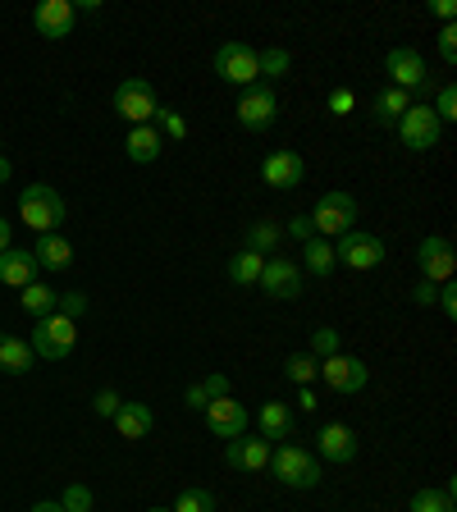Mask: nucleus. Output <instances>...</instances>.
Segmentation results:
<instances>
[{"mask_svg": "<svg viewBox=\"0 0 457 512\" xmlns=\"http://www.w3.org/2000/svg\"><path fill=\"white\" fill-rule=\"evenodd\" d=\"M19 215L32 234H60L64 197L51 188V183H28V188L19 192Z\"/></svg>", "mask_w": 457, "mask_h": 512, "instance_id": "nucleus-1", "label": "nucleus"}, {"mask_svg": "<svg viewBox=\"0 0 457 512\" xmlns=\"http://www.w3.org/2000/svg\"><path fill=\"white\" fill-rule=\"evenodd\" d=\"M307 220H311V229H316V238H343L348 229H357V197L343 188L325 192Z\"/></svg>", "mask_w": 457, "mask_h": 512, "instance_id": "nucleus-2", "label": "nucleus"}, {"mask_svg": "<svg viewBox=\"0 0 457 512\" xmlns=\"http://www.w3.org/2000/svg\"><path fill=\"white\" fill-rule=\"evenodd\" d=\"M78 343V325L69 316H60V311H51V316L37 320V330H32V357H42V362H64L69 352H74Z\"/></svg>", "mask_w": 457, "mask_h": 512, "instance_id": "nucleus-3", "label": "nucleus"}, {"mask_svg": "<svg viewBox=\"0 0 457 512\" xmlns=\"http://www.w3.org/2000/svg\"><path fill=\"white\" fill-rule=\"evenodd\" d=\"M270 471H275L279 485H288V490H316L320 485L316 453H307V448H298V444H279L275 453H270Z\"/></svg>", "mask_w": 457, "mask_h": 512, "instance_id": "nucleus-4", "label": "nucleus"}, {"mask_svg": "<svg viewBox=\"0 0 457 512\" xmlns=\"http://www.w3.org/2000/svg\"><path fill=\"white\" fill-rule=\"evenodd\" d=\"M215 74L224 78V83H234V87H256L261 83V64H256V51L247 42H220L215 46Z\"/></svg>", "mask_w": 457, "mask_h": 512, "instance_id": "nucleus-5", "label": "nucleus"}, {"mask_svg": "<svg viewBox=\"0 0 457 512\" xmlns=\"http://www.w3.org/2000/svg\"><path fill=\"white\" fill-rule=\"evenodd\" d=\"M234 119L247 128V133H266V128L279 119V96H275V87H270V83L247 87V92L238 96Z\"/></svg>", "mask_w": 457, "mask_h": 512, "instance_id": "nucleus-6", "label": "nucleus"}, {"mask_svg": "<svg viewBox=\"0 0 457 512\" xmlns=\"http://www.w3.org/2000/svg\"><path fill=\"white\" fill-rule=\"evenodd\" d=\"M115 110L133 128L151 124V119H156V110H160V96H156V87H151L147 78H124V83L115 87Z\"/></svg>", "mask_w": 457, "mask_h": 512, "instance_id": "nucleus-7", "label": "nucleus"}, {"mask_svg": "<svg viewBox=\"0 0 457 512\" xmlns=\"http://www.w3.org/2000/svg\"><path fill=\"white\" fill-rule=\"evenodd\" d=\"M320 380L330 384L339 398H352V394H362L366 384H371V366H366L362 357H343V352H334V357L320 362Z\"/></svg>", "mask_w": 457, "mask_h": 512, "instance_id": "nucleus-8", "label": "nucleus"}, {"mask_svg": "<svg viewBox=\"0 0 457 512\" xmlns=\"http://www.w3.org/2000/svg\"><path fill=\"white\" fill-rule=\"evenodd\" d=\"M394 128H398V142H403L407 151L439 147V133H444V124H439V115L430 106H407Z\"/></svg>", "mask_w": 457, "mask_h": 512, "instance_id": "nucleus-9", "label": "nucleus"}, {"mask_svg": "<svg viewBox=\"0 0 457 512\" xmlns=\"http://www.w3.org/2000/svg\"><path fill=\"white\" fill-rule=\"evenodd\" d=\"M256 288L275 302H293L302 298V266L298 261H288V256H266V270L256 279Z\"/></svg>", "mask_w": 457, "mask_h": 512, "instance_id": "nucleus-10", "label": "nucleus"}, {"mask_svg": "<svg viewBox=\"0 0 457 512\" xmlns=\"http://www.w3.org/2000/svg\"><path fill=\"white\" fill-rule=\"evenodd\" d=\"M334 261L348 270H375L384 261V243L375 234H362V229H348V234L334 243Z\"/></svg>", "mask_w": 457, "mask_h": 512, "instance_id": "nucleus-11", "label": "nucleus"}, {"mask_svg": "<svg viewBox=\"0 0 457 512\" xmlns=\"http://www.w3.org/2000/svg\"><path fill=\"white\" fill-rule=\"evenodd\" d=\"M384 69H389L394 87H403V92H426L430 87L426 60H421V51H412V46H394V51L384 55Z\"/></svg>", "mask_w": 457, "mask_h": 512, "instance_id": "nucleus-12", "label": "nucleus"}, {"mask_svg": "<svg viewBox=\"0 0 457 512\" xmlns=\"http://www.w3.org/2000/svg\"><path fill=\"white\" fill-rule=\"evenodd\" d=\"M416 266H421V279H430V284H448V279L457 275V256H453V247H448V238H439V234L421 238V247H416Z\"/></svg>", "mask_w": 457, "mask_h": 512, "instance_id": "nucleus-13", "label": "nucleus"}, {"mask_svg": "<svg viewBox=\"0 0 457 512\" xmlns=\"http://www.w3.org/2000/svg\"><path fill=\"white\" fill-rule=\"evenodd\" d=\"M302 174H307V160L298 156V151H270L266 160H261V179L270 183L275 192H293L302 183Z\"/></svg>", "mask_w": 457, "mask_h": 512, "instance_id": "nucleus-14", "label": "nucleus"}, {"mask_svg": "<svg viewBox=\"0 0 457 512\" xmlns=\"http://www.w3.org/2000/svg\"><path fill=\"white\" fill-rule=\"evenodd\" d=\"M74 0H42L37 10H32V28H37V37H46V42H60V37H69L74 32Z\"/></svg>", "mask_w": 457, "mask_h": 512, "instance_id": "nucleus-15", "label": "nucleus"}, {"mask_svg": "<svg viewBox=\"0 0 457 512\" xmlns=\"http://www.w3.org/2000/svg\"><path fill=\"white\" fill-rule=\"evenodd\" d=\"M206 430H211L215 439H238V435H247V407L243 403H234V398H215L211 407H206Z\"/></svg>", "mask_w": 457, "mask_h": 512, "instance_id": "nucleus-16", "label": "nucleus"}, {"mask_svg": "<svg viewBox=\"0 0 457 512\" xmlns=\"http://www.w3.org/2000/svg\"><path fill=\"white\" fill-rule=\"evenodd\" d=\"M270 453H275V444H270V439L238 435V439H229V444H224V462H229L234 471H266L270 467Z\"/></svg>", "mask_w": 457, "mask_h": 512, "instance_id": "nucleus-17", "label": "nucleus"}, {"mask_svg": "<svg viewBox=\"0 0 457 512\" xmlns=\"http://www.w3.org/2000/svg\"><path fill=\"white\" fill-rule=\"evenodd\" d=\"M320 458L334 462V467H348L357 462V430L343 426V421H330V426H320Z\"/></svg>", "mask_w": 457, "mask_h": 512, "instance_id": "nucleus-18", "label": "nucleus"}, {"mask_svg": "<svg viewBox=\"0 0 457 512\" xmlns=\"http://www.w3.org/2000/svg\"><path fill=\"white\" fill-rule=\"evenodd\" d=\"M37 256L23 252V247H10V252H0V284H10V288H28L37 284Z\"/></svg>", "mask_w": 457, "mask_h": 512, "instance_id": "nucleus-19", "label": "nucleus"}, {"mask_svg": "<svg viewBox=\"0 0 457 512\" xmlns=\"http://www.w3.org/2000/svg\"><path fill=\"white\" fill-rule=\"evenodd\" d=\"M160 147H165V138L156 133V124H138V128H128V138H124V156L133 160V165H151V160L160 156Z\"/></svg>", "mask_w": 457, "mask_h": 512, "instance_id": "nucleus-20", "label": "nucleus"}, {"mask_svg": "<svg viewBox=\"0 0 457 512\" xmlns=\"http://www.w3.org/2000/svg\"><path fill=\"white\" fill-rule=\"evenodd\" d=\"M32 256H37V266L42 270H69L74 266V247H69V238L64 234H37Z\"/></svg>", "mask_w": 457, "mask_h": 512, "instance_id": "nucleus-21", "label": "nucleus"}, {"mask_svg": "<svg viewBox=\"0 0 457 512\" xmlns=\"http://www.w3.org/2000/svg\"><path fill=\"white\" fill-rule=\"evenodd\" d=\"M151 426H156V412H151L147 403H124L115 412V430L119 439H147Z\"/></svg>", "mask_w": 457, "mask_h": 512, "instance_id": "nucleus-22", "label": "nucleus"}, {"mask_svg": "<svg viewBox=\"0 0 457 512\" xmlns=\"http://www.w3.org/2000/svg\"><path fill=\"white\" fill-rule=\"evenodd\" d=\"M32 348L19 334H0V375H28L32 371Z\"/></svg>", "mask_w": 457, "mask_h": 512, "instance_id": "nucleus-23", "label": "nucleus"}, {"mask_svg": "<svg viewBox=\"0 0 457 512\" xmlns=\"http://www.w3.org/2000/svg\"><path fill=\"white\" fill-rule=\"evenodd\" d=\"M407 106H412V92H403V87H384V92L371 101V119L380 128H394Z\"/></svg>", "mask_w": 457, "mask_h": 512, "instance_id": "nucleus-24", "label": "nucleus"}, {"mask_svg": "<svg viewBox=\"0 0 457 512\" xmlns=\"http://www.w3.org/2000/svg\"><path fill=\"white\" fill-rule=\"evenodd\" d=\"M256 426H261V439H270V444H275V439L293 435V426H298V421H293V407H288V403H261Z\"/></svg>", "mask_w": 457, "mask_h": 512, "instance_id": "nucleus-25", "label": "nucleus"}, {"mask_svg": "<svg viewBox=\"0 0 457 512\" xmlns=\"http://www.w3.org/2000/svg\"><path fill=\"white\" fill-rule=\"evenodd\" d=\"M279 243H284V224H279V220H252V224H247V252L275 256Z\"/></svg>", "mask_w": 457, "mask_h": 512, "instance_id": "nucleus-26", "label": "nucleus"}, {"mask_svg": "<svg viewBox=\"0 0 457 512\" xmlns=\"http://www.w3.org/2000/svg\"><path fill=\"white\" fill-rule=\"evenodd\" d=\"M261 270H266V256L261 252H234L229 256V284H238V288H252L256 279H261Z\"/></svg>", "mask_w": 457, "mask_h": 512, "instance_id": "nucleus-27", "label": "nucleus"}, {"mask_svg": "<svg viewBox=\"0 0 457 512\" xmlns=\"http://www.w3.org/2000/svg\"><path fill=\"white\" fill-rule=\"evenodd\" d=\"M302 256H307V270L320 279H330L334 275V243H325V238H311V243H302Z\"/></svg>", "mask_w": 457, "mask_h": 512, "instance_id": "nucleus-28", "label": "nucleus"}, {"mask_svg": "<svg viewBox=\"0 0 457 512\" xmlns=\"http://www.w3.org/2000/svg\"><path fill=\"white\" fill-rule=\"evenodd\" d=\"M55 298H60V293H55V288H46V284H28V288H19V307L28 311V316H51L55 311Z\"/></svg>", "mask_w": 457, "mask_h": 512, "instance_id": "nucleus-29", "label": "nucleus"}, {"mask_svg": "<svg viewBox=\"0 0 457 512\" xmlns=\"http://www.w3.org/2000/svg\"><path fill=\"white\" fill-rule=\"evenodd\" d=\"M407 512H453V480H444L439 490H416Z\"/></svg>", "mask_w": 457, "mask_h": 512, "instance_id": "nucleus-30", "label": "nucleus"}, {"mask_svg": "<svg viewBox=\"0 0 457 512\" xmlns=\"http://www.w3.org/2000/svg\"><path fill=\"white\" fill-rule=\"evenodd\" d=\"M256 64H261V78H270V83H279V78L293 69V55L284 51V46H270V51H256Z\"/></svg>", "mask_w": 457, "mask_h": 512, "instance_id": "nucleus-31", "label": "nucleus"}, {"mask_svg": "<svg viewBox=\"0 0 457 512\" xmlns=\"http://www.w3.org/2000/svg\"><path fill=\"white\" fill-rule=\"evenodd\" d=\"M284 375H288L293 384H302V389H307L311 380H320V362L311 357V352H293V357L284 362Z\"/></svg>", "mask_w": 457, "mask_h": 512, "instance_id": "nucleus-32", "label": "nucleus"}, {"mask_svg": "<svg viewBox=\"0 0 457 512\" xmlns=\"http://www.w3.org/2000/svg\"><path fill=\"white\" fill-rule=\"evenodd\" d=\"M156 133L160 138H170V142H183L188 138V119H183L174 106H160L156 110Z\"/></svg>", "mask_w": 457, "mask_h": 512, "instance_id": "nucleus-33", "label": "nucleus"}, {"mask_svg": "<svg viewBox=\"0 0 457 512\" xmlns=\"http://www.w3.org/2000/svg\"><path fill=\"white\" fill-rule=\"evenodd\" d=\"M170 512H215V494L206 490V485H188Z\"/></svg>", "mask_w": 457, "mask_h": 512, "instance_id": "nucleus-34", "label": "nucleus"}, {"mask_svg": "<svg viewBox=\"0 0 457 512\" xmlns=\"http://www.w3.org/2000/svg\"><path fill=\"white\" fill-rule=\"evenodd\" d=\"M334 352H339V330H330V325L311 330V357H316V362H325Z\"/></svg>", "mask_w": 457, "mask_h": 512, "instance_id": "nucleus-35", "label": "nucleus"}, {"mask_svg": "<svg viewBox=\"0 0 457 512\" xmlns=\"http://www.w3.org/2000/svg\"><path fill=\"white\" fill-rule=\"evenodd\" d=\"M64 512H92V490L87 485H64V499H55Z\"/></svg>", "mask_w": 457, "mask_h": 512, "instance_id": "nucleus-36", "label": "nucleus"}, {"mask_svg": "<svg viewBox=\"0 0 457 512\" xmlns=\"http://www.w3.org/2000/svg\"><path fill=\"white\" fill-rule=\"evenodd\" d=\"M435 115H439V124H453V119H457V87H453V83L439 87V96H435Z\"/></svg>", "mask_w": 457, "mask_h": 512, "instance_id": "nucleus-37", "label": "nucleus"}, {"mask_svg": "<svg viewBox=\"0 0 457 512\" xmlns=\"http://www.w3.org/2000/svg\"><path fill=\"white\" fill-rule=\"evenodd\" d=\"M55 311L78 325V316H87V293H60V298H55Z\"/></svg>", "mask_w": 457, "mask_h": 512, "instance_id": "nucleus-38", "label": "nucleus"}, {"mask_svg": "<svg viewBox=\"0 0 457 512\" xmlns=\"http://www.w3.org/2000/svg\"><path fill=\"white\" fill-rule=\"evenodd\" d=\"M119 407H124V398H119L115 389H101V394L92 398V412H96V416H106V421H115Z\"/></svg>", "mask_w": 457, "mask_h": 512, "instance_id": "nucleus-39", "label": "nucleus"}, {"mask_svg": "<svg viewBox=\"0 0 457 512\" xmlns=\"http://www.w3.org/2000/svg\"><path fill=\"white\" fill-rule=\"evenodd\" d=\"M284 238H298V243H311V238H316V229H311V220H307V215H288V224H284Z\"/></svg>", "mask_w": 457, "mask_h": 512, "instance_id": "nucleus-40", "label": "nucleus"}, {"mask_svg": "<svg viewBox=\"0 0 457 512\" xmlns=\"http://www.w3.org/2000/svg\"><path fill=\"white\" fill-rule=\"evenodd\" d=\"M439 55H444L448 69L457 64V28H453V23H444V28H439Z\"/></svg>", "mask_w": 457, "mask_h": 512, "instance_id": "nucleus-41", "label": "nucleus"}, {"mask_svg": "<svg viewBox=\"0 0 457 512\" xmlns=\"http://www.w3.org/2000/svg\"><path fill=\"white\" fill-rule=\"evenodd\" d=\"M352 106H357V96H352L348 92V87H334V92H330V115H352Z\"/></svg>", "mask_w": 457, "mask_h": 512, "instance_id": "nucleus-42", "label": "nucleus"}, {"mask_svg": "<svg viewBox=\"0 0 457 512\" xmlns=\"http://www.w3.org/2000/svg\"><path fill=\"white\" fill-rule=\"evenodd\" d=\"M183 403H188L192 412H206V407H211V394H206V389H202V380H197V384H188V394H183Z\"/></svg>", "mask_w": 457, "mask_h": 512, "instance_id": "nucleus-43", "label": "nucleus"}, {"mask_svg": "<svg viewBox=\"0 0 457 512\" xmlns=\"http://www.w3.org/2000/svg\"><path fill=\"white\" fill-rule=\"evenodd\" d=\"M435 298H439V284H430V279H421V284L412 288V302H416V307H430Z\"/></svg>", "mask_w": 457, "mask_h": 512, "instance_id": "nucleus-44", "label": "nucleus"}, {"mask_svg": "<svg viewBox=\"0 0 457 512\" xmlns=\"http://www.w3.org/2000/svg\"><path fill=\"white\" fill-rule=\"evenodd\" d=\"M435 302L444 307V316H448V320L457 316V288H453V284H439V298H435Z\"/></svg>", "mask_w": 457, "mask_h": 512, "instance_id": "nucleus-45", "label": "nucleus"}, {"mask_svg": "<svg viewBox=\"0 0 457 512\" xmlns=\"http://www.w3.org/2000/svg\"><path fill=\"white\" fill-rule=\"evenodd\" d=\"M202 389L211 394V403H215V398H229V380H224V375H206Z\"/></svg>", "mask_w": 457, "mask_h": 512, "instance_id": "nucleus-46", "label": "nucleus"}, {"mask_svg": "<svg viewBox=\"0 0 457 512\" xmlns=\"http://www.w3.org/2000/svg\"><path fill=\"white\" fill-rule=\"evenodd\" d=\"M435 14H439V19H444V23H453L457 5H453V0H439V5H435Z\"/></svg>", "mask_w": 457, "mask_h": 512, "instance_id": "nucleus-47", "label": "nucleus"}, {"mask_svg": "<svg viewBox=\"0 0 457 512\" xmlns=\"http://www.w3.org/2000/svg\"><path fill=\"white\" fill-rule=\"evenodd\" d=\"M298 407H302V412H316V394H311V389H302V394H298Z\"/></svg>", "mask_w": 457, "mask_h": 512, "instance_id": "nucleus-48", "label": "nucleus"}, {"mask_svg": "<svg viewBox=\"0 0 457 512\" xmlns=\"http://www.w3.org/2000/svg\"><path fill=\"white\" fill-rule=\"evenodd\" d=\"M0 252H10V220L0 215Z\"/></svg>", "mask_w": 457, "mask_h": 512, "instance_id": "nucleus-49", "label": "nucleus"}, {"mask_svg": "<svg viewBox=\"0 0 457 512\" xmlns=\"http://www.w3.org/2000/svg\"><path fill=\"white\" fill-rule=\"evenodd\" d=\"M10 174H14V165H10V156H0V183H10Z\"/></svg>", "mask_w": 457, "mask_h": 512, "instance_id": "nucleus-50", "label": "nucleus"}, {"mask_svg": "<svg viewBox=\"0 0 457 512\" xmlns=\"http://www.w3.org/2000/svg\"><path fill=\"white\" fill-rule=\"evenodd\" d=\"M32 512H64V508L55 499H46V503H32Z\"/></svg>", "mask_w": 457, "mask_h": 512, "instance_id": "nucleus-51", "label": "nucleus"}, {"mask_svg": "<svg viewBox=\"0 0 457 512\" xmlns=\"http://www.w3.org/2000/svg\"><path fill=\"white\" fill-rule=\"evenodd\" d=\"M147 512H170V508H147Z\"/></svg>", "mask_w": 457, "mask_h": 512, "instance_id": "nucleus-52", "label": "nucleus"}]
</instances>
